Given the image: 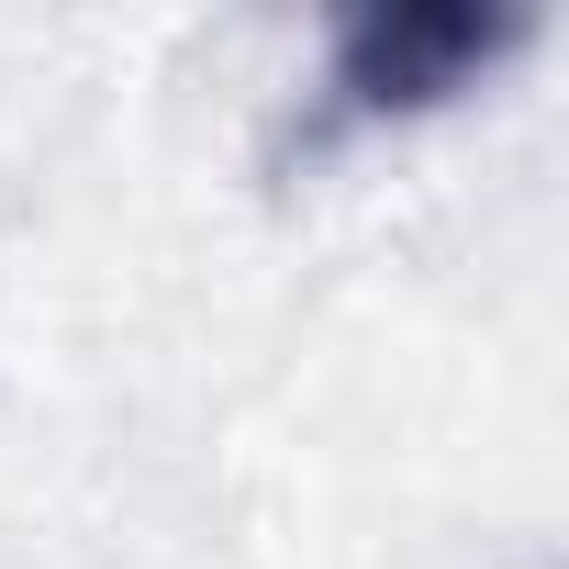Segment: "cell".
<instances>
[{"label":"cell","instance_id":"6da1fadb","mask_svg":"<svg viewBox=\"0 0 569 569\" xmlns=\"http://www.w3.org/2000/svg\"><path fill=\"white\" fill-rule=\"evenodd\" d=\"M525 12H480V0H369L325 46V123H413L480 90L502 57H525Z\"/></svg>","mask_w":569,"mask_h":569}]
</instances>
